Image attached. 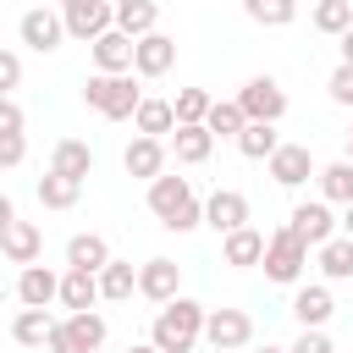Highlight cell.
<instances>
[{
	"mask_svg": "<svg viewBox=\"0 0 353 353\" xmlns=\"http://www.w3.org/2000/svg\"><path fill=\"white\" fill-rule=\"evenodd\" d=\"M149 210H154V215H160V226H165V232H176V237H182V232H193V226H204V204L193 199L188 176H165V171H160V176L149 182Z\"/></svg>",
	"mask_w": 353,
	"mask_h": 353,
	"instance_id": "6da1fadb",
	"label": "cell"
},
{
	"mask_svg": "<svg viewBox=\"0 0 353 353\" xmlns=\"http://www.w3.org/2000/svg\"><path fill=\"white\" fill-rule=\"evenodd\" d=\"M199 336H204V303H193V298H171L149 325V347L154 353H188Z\"/></svg>",
	"mask_w": 353,
	"mask_h": 353,
	"instance_id": "7a4b0ae2",
	"label": "cell"
},
{
	"mask_svg": "<svg viewBox=\"0 0 353 353\" xmlns=\"http://www.w3.org/2000/svg\"><path fill=\"white\" fill-rule=\"evenodd\" d=\"M83 105L88 110H99V116H110V121H132V110L143 105V88L132 83V72L127 77H88L83 83Z\"/></svg>",
	"mask_w": 353,
	"mask_h": 353,
	"instance_id": "3957f363",
	"label": "cell"
},
{
	"mask_svg": "<svg viewBox=\"0 0 353 353\" xmlns=\"http://www.w3.org/2000/svg\"><path fill=\"white\" fill-rule=\"evenodd\" d=\"M105 336H110V325H105V314H66V320H55V331H50V353H99L105 347Z\"/></svg>",
	"mask_w": 353,
	"mask_h": 353,
	"instance_id": "277c9868",
	"label": "cell"
},
{
	"mask_svg": "<svg viewBox=\"0 0 353 353\" xmlns=\"http://www.w3.org/2000/svg\"><path fill=\"white\" fill-rule=\"evenodd\" d=\"M237 110H243V121H254V127H276V121L287 116V88H281L276 77H248L243 94H237Z\"/></svg>",
	"mask_w": 353,
	"mask_h": 353,
	"instance_id": "5b68a950",
	"label": "cell"
},
{
	"mask_svg": "<svg viewBox=\"0 0 353 353\" xmlns=\"http://www.w3.org/2000/svg\"><path fill=\"white\" fill-rule=\"evenodd\" d=\"M259 265H265V276H270V281H281V287H287V281H298V276H303L309 248L281 226V232H270V237H265V259H259Z\"/></svg>",
	"mask_w": 353,
	"mask_h": 353,
	"instance_id": "8992f818",
	"label": "cell"
},
{
	"mask_svg": "<svg viewBox=\"0 0 353 353\" xmlns=\"http://www.w3.org/2000/svg\"><path fill=\"white\" fill-rule=\"evenodd\" d=\"M204 342L215 353H237L254 342V320L248 309H204Z\"/></svg>",
	"mask_w": 353,
	"mask_h": 353,
	"instance_id": "52a82bcc",
	"label": "cell"
},
{
	"mask_svg": "<svg viewBox=\"0 0 353 353\" xmlns=\"http://www.w3.org/2000/svg\"><path fill=\"white\" fill-rule=\"evenodd\" d=\"M61 28H66L72 39L94 44V39L110 33V6H105V0H66V6H61Z\"/></svg>",
	"mask_w": 353,
	"mask_h": 353,
	"instance_id": "ba28073f",
	"label": "cell"
},
{
	"mask_svg": "<svg viewBox=\"0 0 353 353\" xmlns=\"http://www.w3.org/2000/svg\"><path fill=\"white\" fill-rule=\"evenodd\" d=\"M287 232H292V237H298L303 248H325V243L336 237V215H331V204L309 199V204H298V210H292Z\"/></svg>",
	"mask_w": 353,
	"mask_h": 353,
	"instance_id": "9c48e42d",
	"label": "cell"
},
{
	"mask_svg": "<svg viewBox=\"0 0 353 353\" xmlns=\"http://www.w3.org/2000/svg\"><path fill=\"white\" fill-rule=\"evenodd\" d=\"M138 292L165 309L171 298H182V265L176 259H143L138 265Z\"/></svg>",
	"mask_w": 353,
	"mask_h": 353,
	"instance_id": "30bf717a",
	"label": "cell"
},
{
	"mask_svg": "<svg viewBox=\"0 0 353 353\" xmlns=\"http://www.w3.org/2000/svg\"><path fill=\"white\" fill-rule=\"evenodd\" d=\"M17 33H22V44H28V50H39V55L61 50V39H66V28H61V11H50V6H33V11H22Z\"/></svg>",
	"mask_w": 353,
	"mask_h": 353,
	"instance_id": "8fae6325",
	"label": "cell"
},
{
	"mask_svg": "<svg viewBox=\"0 0 353 353\" xmlns=\"http://www.w3.org/2000/svg\"><path fill=\"white\" fill-rule=\"evenodd\" d=\"M204 226H215L221 237L243 232V226H248V199H243L237 188H215V193L204 199Z\"/></svg>",
	"mask_w": 353,
	"mask_h": 353,
	"instance_id": "7c38bea8",
	"label": "cell"
},
{
	"mask_svg": "<svg viewBox=\"0 0 353 353\" xmlns=\"http://www.w3.org/2000/svg\"><path fill=\"white\" fill-rule=\"evenodd\" d=\"M265 165H270V182H276V188H303V182L314 176V154H309V143H281Z\"/></svg>",
	"mask_w": 353,
	"mask_h": 353,
	"instance_id": "4fadbf2b",
	"label": "cell"
},
{
	"mask_svg": "<svg viewBox=\"0 0 353 353\" xmlns=\"http://www.w3.org/2000/svg\"><path fill=\"white\" fill-rule=\"evenodd\" d=\"M154 22H160V6H154V0H116V6H110V28H116L121 39H132V44L149 39Z\"/></svg>",
	"mask_w": 353,
	"mask_h": 353,
	"instance_id": "5bb4252c",
	"label": "cell"
},
{
	"mask_svg": "<svg viewBox=\"0 0 353 353\" xmlns=\"http://www.w3.org/2000/svg\"><path fill=\"white\" fill-rule=\"evenodd\" d=\"M171 66H176V39H165L160 28L132 44V72H138V77H165Z\"/></svg>",
	"mask_w": 353,
	"mask_h": 353,
	"instance_id": "9a60e30c",
	"label": "cell"
},
{
	"mask_svg": "<svg viewBox=\"0 0 353 353\" xmlns=\"http://www.w3.org/2000/svg\"><path fill=\"white\" fill-rule=\"evenodd\" d=\"M0 254L28 270V265H39V254H44V232H39L33 221H11V226L0 232Z\"/></svg>",
	"mask_w": 353,
	"mask_h": 353,
	"instance_id": "2e32d148",
	"label": "cell"
},
{
	"mask_svg": "<svg viewBox=\"0 0 353 353\" xmlns=\"http://www.w3.org/2000/svg\"><path fill=\"white\" fill-rule=\"evenodd\" d=\"M50 171L66 176V182H83V176H94V149H88L83 138H61V143L50 149Z\"/></svg>",
	"mask_w": 353,
	"mask_h": 353,
	"instance_id": "e0dca14e",
	"label": "cell"
},
{
	"mask_svg": "<svg viewBox=\"0 0 353 353\" xmlns=\"http://www.w3.org/2000/svg\"><path fill=\"white\" fill-rule=\"evenodd\" d=\"M55 292H61V276H55L50 265H28V270L17 276V298H22V309H50Z\"/></svg>",
	"mask_w": 353,
	"mask_h": 353,
	"instance_id": "ac0fdd59",
	"label": "cell"
},
{
	"mask_svg": "<svg viewBox=\"0 0 353 353\" xmlns=\"http://www.w3.org/2000/svg\"><path fill=\"white\" fill-rule=\"evenodd\" d=\"M331 314H336L331 287H298V292H292V320H298L303 331H325Z\"/></svg>",
	"mask_w": 353,
	"mask_h": 353,
	"instance_id": "d6986e66",
	"label": "cell"
},
{
	"mask_svg": "<svg viewBox=\"0 0 353 353\" xmlns=\"http://www.w3.org/2000/svg\"><path fill=\"white\" fill-rule=\"evenodd\" d=\"M110 265V243L99 237V232H77L72 243H66V270H88V276H99Z\"/></svg>",
	"mask_w": 353,
	"mask_h": 353,
	"instance_id": "ffe728a7",
	"label": "cell"
},
{
	"mask_svg": "<svg viewBox=\"0 0 353 353\" xmlns=\"http://www.w3.org/2000/svg\"><path fill=\"white\" fill-rule=\"evenodd\" d=\"M55 303H61L66 314H88V309L99 303V276H88V270H66V276H61Z\"/></svg>",
	"mask_w": 353,
	"mask_h": 353,
	"instance_id": "44dd1931",
	"label": "cell"
},
{
	"mask_svg": "<svg viewBox=\"0 0 353 353\" xmlns=\"http://www.w3.org/2000/svg\"><path fill=\"white\" fill-rule=\"evenodd\" d=\"M94 66H99V77H127L132 72V39H121L116 28L105 39H94Z\"/></svg>",
	"mask_w": 353,
	"mask_h": 353,
	"instance_id": "7402d4cb",
	"label": "cell"
},
{
	"mask_svg": "<svg viewBox=\"0 0 353 353\" xmlns=\"http://www.w3.org/2000/svg\"><path fill=\"white\" fill-rule=\"evenodd\" d=\"M121 165H127V176L154 182V176L165 171V143H160V138H132V143H127V154H121Z\"/></svg>",
	"mask_w": 353,
	"mask_h": 353,
	"instance_id": "603a6c76",
	"label": "cell"
},
{
	"mask_svg": "<svg viewBox=\"0 0 353 353\" xmlns=\"http://www.w3.org/2000/svg\"><path fill=\"white\" fill-rule=\"evenodd\" d=\"M221 259H226V265H237V270H248V265H259V259H265V232H254V226H243V232H232V237H221Z\"/></svg>",
	"mask_w": 353,
	"mask_h": 353,
	"instance_id": "cb8c5ba5",
	"label": "cell"
},
{
	"mask_svg": "<svg viewBox=\"0 0 353 353\" xmlns=\"http://www.w3.org/2000/svg\"><path fill=\"white\" fill-rule=\"evenodd\" d=\"M314 176H320V204H342V210L353 204V165L347 160H331Z\"/></svg>",
	"mask_w": 353,
	"mask_h": 353,
	"instance_id": "d4e9b609",
	"label": "cell"
},
{
	"mask_svg": "<svg viewBox=\"0 0 353 353\" xmlns=\"http://www.w3.org/2000/svg\"><path fill=\"white\" fill-rule=\"evenodd\" d=\"M132 127H138V138H165V132H176L171 99H143V105L132 110Z\"/></svg>",
	"mask_w": 353,
	"mask_h": 353,
	"instance_id": "484cf974",
	"label": "cell"
},
{
	"mask_svg": "<svg viewBox=\"0 0 353 353\" xmlns=\"http://www.w3.org/2000/svg\"><path fill=\"white\" fill-rule=\"evenodd\" d=\"M210 149H215V138H210L204 127H176V132H171V154H176L182 165H204Z\"/></svg>",
	"mask_w": 353,
	"mask_h": 353,
	"instance_id": "4316f807",
	"label": "cell"
},
{
	"mask_svg": "<svg viewBox=\"0 0 353 353\" xmlns=\"http://www.w3.org/2000/svg\"><path fill=\"white\" fill-rule=\"evenodd\" d=\"M50 331H55V314H50V309H22V314L11 320V336H17L22 347H44Z\"/></svg>",
	"mask_w": 353,
	"mask_h": 353,
	"instance_id": "83f0119b",
	"label": "cell"
},
{
	"mask_svg": "<svg viewBox=\"0 0 353 353\" xmlns=\"http://www.w3.org/2000/svg\"><path fill=\"white\" fill-rule=\"evenodd\" d=\"M132 292H138V270H132L127 259H110V265L99 270V298L121 303V298H132Z\"/></svg>",
	"mask_w": 353,
	"mask_h": 353,
	"instance_id": "f1b7e54d",
	"label": "cell"
},
{
	"mask_svg": "<svg viewBox=\"0 0 353 353\" xmlns=\"http://www.w3.org/2000/svg\"><path fill=\"white\" fill-rule=\"evenodd\" d=\"M314 259H320L325 281H347L353 276V237H331L325 248H314Z\"/></svg>",
	"mask_w": 353,
	"mask_h": 353,
	"instance_id": "f546056e",
	"label": "cell"
},
{
	"mask_svg": "<svg viewBox=\"0 0 353 353\" xmlns=\"http://www.w3.org/2000/svg\"><path fill=\"white\" fill-rule=\"evenodd\" d=\"M248 121H243V110H237V99H210V116H204V132L210 138H237Z\"/></svg>",
	"mask_w": 353,
	"mask_h": 353,
	"instance_id": "4dcf8cb0",
	"label": "cell"
},
{
	"mask_svg": "<svg viewBox=\"0 0 353 353\" xmlns=\"http://www.w3.org/2000/svg\"><path fill=\"white\" fill-rule=\"evenodd\" d=\"M171 116H176V127H204V116H210V94H204V88H176Z\"/></svg>",
	"mask_w": 353,
	"mask_h": 353,
	"instance_id": "1f68e13d",
	"label": "cell"
},
{
	"mask_svg": "<svg viewBox=\"0 0 353 353\" xmlns=\"http://www.w3.org/2000/svg\"><path fill=\"white\" fill-rule=\"evenodd\" d=\"M276 149H281L276 127H254V121H248V127L237 132V154H243V160H270Z\"/></svg>",
	"mask_w": 353,
	"mask_h": 353,
	"instance_id": "d6a6232c",
	"label": "cell"
},
{
	"mask_svg": "<svg viewBox=\"0 0 353 353\" xmlns=\"http://www.w3.org/2000/svg\"><path fill=\"white\" fill-rule=\"evenodd\" d=\"M77 193H83V182H66V176H55V171L39 176V204H44V210H72Z\"/></svg>",
	"mask_w": 353,
	"mask_h": 353,
	"instance_id": "836d02e7",
	"label": "cell"
},
{
	"mask_svg": "<svg viewBox=\"0 0 353 353\" xmlns=\"http://www.w3.org/2000/svg\"><path fill=\"white\" fill-rule=\"evenodd\" d=\"M243 11H248V22H259V28H287V22L298 17L292 0H248Z\"/></svg>",
	"mask_w": 353,
	"mask_h": 353,
	"instance_id": "e575fe53",
	"label": "cell"
},
{
	"mask_svg": "<svg viewBox=\"0 0 353 353\" xmlns=\"http://www.w3.org/2000/svg\"><path fill=\"white\" fill-rule=\"evenodd\" d=\"M314 28L342 39V33L353 28V0H320V6H314Z\"/></svg>",
	"mask_w": 353,
	"mask_h": 353,
	"instance_id": "d590c367",
	"label": "cell"
},
{
	"mask_svg": "<svg viewBox=\"0 0 353 353\" xmlns=\"http://www.w3.org/2000/svg\"><path fill=\"white\" fill-rule=\"evenodd\" d=\"M22 83V55L0 44V99H11V88Z\"/></svg>",
	"mask_w": 353,
	"mask_h": 353,
	"instance_id": "8d00e7d4",
	"label": "cell"
},
{
	"mask_svg": "<svg viewBox=\"0 0 353 353\" xmlns=\"http://www.w3.org/2000/svg\"><path fill=\"white\" fill-rule=\"evenodd\" d=\"M325 88H331V99H336V105H347V110H353V66H336Z\"/></svg>",
	"mask_w": 353,
	"mask_h": 353,
	"instance_id": "74e56055",
	"label": "cell"
},
{
	"mask_svg": "<svg viewBox=\"0 0 353 353\" xmlns=\"http://www.w3.org/2000/svg\"><path fill=\"white\" fill-rule=\"evenodd\" d=\"M28 127V116H22V105L17 99H0V138H17Z\"/></svg>",
	"mask_w": 353,
	"mask_h": 353,
	"instance_id": "f35d334b",
	"label": "cell"
},
{
	"mask_svg": "<svg viewBox=\"0 0 353 353\" xmlns=\"http://www.w3.org/2000/svg\"><path fill=\"white\" fill-rule=\"evenodd\" d=\"M28 160V138L17 132V138H0V171H11V165H22Z\"/></svg>",
	"mask_w": 353,
	"mask_h": 353,
	"instance_id": "ab89813d",
	"label": "cell"
},
{
	"mask_svg": "<svg viewBox=\"0 0 353 353\" xmlns=\"http://www.w3.org/2000/svg\"><path fill=\"white\" fill-rule=\"evenodd\" d=\"M287 353H336V347H331V336H325V331H303Z\"/></svg>",
	"mask_w": 353,
	"mask_h": 353,
	"instance_id": "60d3db41",
	"label": "cell"
},
{
	"mask_svg": "<svg viewBox=\"0 0 353 353\" xmlns=\"http://www.w3.org/2000/svg\"><path fill=\"white\" fill-rule=\"evenodd\" d=\"M11 221H17V204H11V199H6V193H0V232H6V226H11Z\"/></svg>",
	"mask_w": 353,
	"mask_h": 353,
	"instance_id": "b9f144b4",
	"label": "cell"
},
{
	"mask_svg": "<svg viewBox=\"0 0 353 353\" xmlns=\"http://www.w3.org/2000/svg\"><path fill=\"white\" fill-rule=\"evenodd\" d=\"M336 44H342V66H353V28H347V33L336 39Z\"/></svg>",
	"mask_w": 353,
	"mask_h": 353,
	"instance_id": "7bdbcfd3",
	"label": "cell"
},
{
	"mask_svg": "<svg viewBox=\"0 0 353 353\" xmlns=\"http://www.w3.org/2000/svg\"><path fill=\"white\" fill-rule=\"evenodd\" d=\"M336 226H342V237H353V204L342 210V221H336Z\"/></svg>",
	"mask_w": 353,
	"mask_h": 353,
	"instance_id": "ee69618b",
	"label": "cell"
},
{
	"mask_svg": "<svg viewBox=\"0 0 353 353\" xmlns=\"http://www.w3.org/2000/svg\"><path fill=\"white\" fill-rule=\"evenodd\" d=\"M127 353H154V347H149V342H132V347H127Z\"/></svg>",
	"mask_w": 353,
	"mask_h": 353,
	"instance_id": "f6af8a7d",
	"label": "cell"
},
{
	"mask_svg": "<svg viewBox=\"0 0 353 353\" xmlns=\"http://www.w3.org/2000/svg\"><path fill=\"white\" fill-rule=\"evenodd\" d=\"M259 353H287V347H270V342H265V347H259Z\"/></svg>",
	"mask_w": 353,
	"mask_h": 353,
	"instance_id": "bcb514c9",
	"label": "cell"
},
{
	"mask_svg": "<svg viewBox=\"0 0 353 353\" xmlns=\"http://www.w3.org/2000/svg\"><path fill=\"white\" fill-rule=\"evenodd\" d=\"M347 165H353V132H347Z\"/></svg>",
	"mask_w": 353,
	"mask_h": 353,
	"instance_id": "7dc6e473",
	"label": "cell"
},
{
	"mask_svg": "<svg viewBox=\"0 0 353 353\" xmlns=\"http://www.w3.org/2000/svg\"><path fill=\"white\" fill-rule=\"evenodd\" d=\"M0 303H6V281H0Z\"/></svg>",
	"mask_w": 353,
	"mask_h": 353,
	"instance_id": "c3c4849f",
	"label": "cell"
}]
</instances>
